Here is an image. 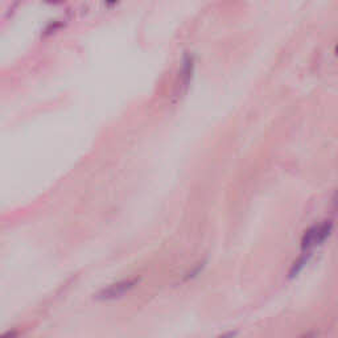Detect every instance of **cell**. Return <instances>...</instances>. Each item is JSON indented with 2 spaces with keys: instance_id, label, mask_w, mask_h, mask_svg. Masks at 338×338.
Instances as JSON below:
<instances>
[{
  "instance_id": "cell-4",
  "label": "cell",
  "mask_w": 338,
  "mask_h": 338,
  "mask_svg": "<svg viewBox=\"0 0 338 338\" xmlns=\"http://www.w3.org/2000/svg\"><path fill=\"white\" fill-rule=\"evenodd\" d=\"M309 257H310V253L305 252L303 257L299 258V260H296V262H294L293 266H292V268L289 269V278H294V276L300 272L301 269L305 267V264L308 263V259H309Z\"/></svg>"
},
{
  "instance_id": "cell-1",
  "label": "cell",
  "mask_w": 338,
  "mask_h": 338,
  "mask_svg": "<svg viewBox=\"0 0 338 338\" xmlns=\"http://www.w3.org/2000/svg\"><path fill=\"white\" fill-rule=\"evenodd\" d=\"M140 283V278H131L119 280L113 284L106 285L104 288L100 289L95 293V300L98 301H114L119 300L123 296L136 288V285Z\"/></svg>"
},
{
  "instance_id": "cell-10",
  "label": "cell",
  "mask_w": 338,
  "mask_h": 338,
  "mask_svg": "<svg viewBox=\"0 0 338 338\" xmlns=\"http://www.w3.org/2000/svg\"><path fill=\"white\" fill-rule=\"evenodd\" d=\"M235 335H237V332H227V333H223V334L218 335L217 338H234Z\"/></svg>"
},
{
  "instance_id": "cell-2",
  "label": "cell",
  "mask_w": 338,
  "mask_h": 338,
  "mask_svg": "<svg viewBox=\"0 0 338 338\" xmlns=\"http://www.w3.org/2000/svg\"><path fill=\"white\" fill-rule=\"evenodd\" d=\"M333 229V223L330 221H324L321 223L313 225L312 227L305 231L301 239V248L304 251H309L310 248H313L314 246L323 243L326 238H328Z\"/></svg>"
},
{
  "instance_id": "cell-9",
  "label": "cell",
  "mask_w": 338,
  "mask_h": 338,
  "mask_svg": "<svg viewBox=\"0 0 338 338\" xmlns=\"http://www.w3.org/2000/svg\"><path fill=\"white\" fill-rule=\"evenodd\" d=\"M316 337H317V333L314 332V330H310V332L304 333V334L300 335L299 338H316Z\"/></svg>"
},
{
  "instance_id": "cell-13",
  "label": "cell",
  "mask_w": 338,
  "mask_h": 338,
  "mask_svg": "<svg viewBox=\"0 0 338 338\" xmlns=\"http://www.w3.org/2000/svg\"><path fill=\"white\" fill-rule=\"evenodd\" d=\"M335 54H337V56H338V45H337V47H335Z\"/></svg>"
},
{
  "instance_id": "cell-11",
  "label": "cell",
  "mask_w": 338,
  "mask_h": 338,
  "mask_svg": "<svg viewBox=\"0 0 338 338\" xmlns=\"http://www.w3.org/2000/svg\"><path fill=\"white\" fill-rule=\"evenodd\" d=\"M103 2L107 7H115L116 4L119 3L120 0H103Z\"/></svg>"
},
{
  "instance_id": "cell-6",
  "label": "cell",
  "mask_w": 338,
  "mask_h": 338,
  "mask_svg": "<svg viewBox=\"0 0 338 338\" xmlns=\"http://www.w3.org/2000/svg\"><path fill=\"white\" fill-rule=\"evenodd\" d=\"M204 267H205V260L204 262H200V263H197L196 266L192 267L188 272H186V275L184 276L182 282H189V280H192V279L197 278V276L201 273V271L204 269Z\"/></svg>"
},
{
  "instance_id": "cell-3",
  "label": "cell",
  "mask_w": 338,
  "mask_h": 338,
  "mask_svg": "<svg viewBox=\"0 0 338 338\" xmlns=\"http://www.w3.org/2000/svg\"><path fill=\"white\" fill-rule=\"evenodd\" d=\"M194 73V60L191 54H185L184 58L181 61V66H180V74H179V83L181 90L186 91L188 86L191 84L192 78H193Z\"/></svg>"
},
{
  "instance_id": "cell-5",
  "label": "cell",
  "mask_w": 338,
  "mask_h": 338,
  "mask_svg": "<svg viewBox=\"0 0 338 338\" xmlns=\"http://www.w3.org/2000/svg\"><path fill=\"white\" fill-rule=\"evenodd\" d=\"M65 22H52L50 24H48L44 28V31H43V37H50V36H53L56 32L65 28Z\"/></svg>"
},
{
  "instance_id": "cell-12",
  "label": "cell",
  "mask_w": 338,
  "mask_h": 338,
  "mask_svg": "<svg viewBox=\"0 0 338 338\" xmlns=\"http://www.w3.org/2000/svg\"><path fill=\"white\" fill-rule=\"evenodd\" d=\"M333 204H334V206L338 209V193L335 194V197H334V201H333Z\"/></svg>"
},
{
  "instance_id": "cell-7",
  "label": "cell",
  "mask_w": 338,
  "mask_h": 338,
  "mask_svg": "<svg viewBox=\"0 0 338 338\" xmlns=\"http://www.w3.org/2000/svg\"><path fill=\"white\" fill-rule=\"evenodd\" d=\"M19 335V330L16 329H11V330H7L3 334H0V338H17Z\"/></svg>"
},
{
  "instance_id": "cell-8",
  "label": "cell",
  "mask_w": 338,
  "mask_h": 338,
  "mask_svg": "<svg viewBox=\"0 0 338 338\" xmlns=\"http://www.w3.org/2000/svg\"><path fill=\"white\" fill-rule=\"evenodd\" d=\"M44 3L49 4V6H60L64 3V0H43Z\"/></svg>"
}]
</instances>
